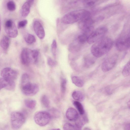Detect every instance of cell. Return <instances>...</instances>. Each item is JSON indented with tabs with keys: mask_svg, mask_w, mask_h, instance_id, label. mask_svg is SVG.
<instances>
[{
	"mask_svg": "<svg viewBox=\"0 0 130 130\" xmlns=\"http://www.w3.org/2000/svg\"><path fill=\"white\" fill-rule=\"evenodd\" d=\"M14 81L8 80L3 77L0 78V89L3 88L9 91H13L15 88Z\"/></svg>",
	"mask_w": 130,
	"mask_h": 130,
	"instance_id": "13",
	"label": "cell"
},
{
	"mask_svg": "<svg viewBox=\"0 0 130 130\" xmlns=\"http://www.w3.org/2000/svg\"><path fill=\"white\" fill-rule=\"evenodd\" d=\"M90 15V12L85 9L75 10L64 15L61 18V22L66 24H73L79 21Z\"/></svg>",
	"mask_w": 130,
	"mask_h": 130,
	"instance_id": "2",
	"label": "cell"
},
{
	"mask_svg": "<svg viewBox=\"0 0 130 130\" xmlns=\"http://www.w3.org/2000/svg\"><path fill=\"white\" fill-rule=\"evenodd\" d=\"M18 74V73L16 71L9 67L4 68L1 72L2 77L13 81H15L17 79Z\"/></svg>",
	"mask_w": 130,
	"mask_h": 130,
	"instance_id": "10",
	"label": "cell"
},
{
	"mask_svg": "<svg viewBox=\"0 0 130 130\" xmlns=\"http://www.w3.org/2000/svg\"><path fill=\"white\" fill-rule=\"evenodd\" d=\"M34 29L36 34L40 39H43L45 33L44 28L41 23L38 21H35L33 25Z\"/></svg>",
	"mask_w": 130,
	"mask_h": 130,
	"instance_id": "14",
	"label": "cell"
},
{
	"mask_svg": "<svg viewBox=\"0 0 130 130\" xmlns=\"http://www.w3.org/2000/svg\"><path fill=\"white\" fill-rule=\"evenodd\" d=\"M113 44L110 38L104 37L94 43L91 47L92 55L96 58L100 57L108 52L112 48Z\"/></svg>",
	"mask_w": 130,
	"mask_h": 130,
	"instance_id": "1",
	"label": "cell"
},
{
	"mask_svg": "<svg viewBox=\"0 0 130 130\" xmlns=\"http://www.w3.org/2000/svg\"><path fill=\"white\" fill-rule=\"evenodd\" d=\"M24 102L26 107L31 109L34 108L36 104V101L32 99H26L24 100Z\"/></svg>",
	"mask_w": 130,
	"mask_h": 130,
	"instance_id": "26",
	"label": "cell"
},
{
	"mask_svg": "<svg viewBox=\"0 0 130 130\" xmlns=\"http://www.w3.org/2000/svg\"><path fill=\"white\" fill-rule=\"evenodd\" d=\"M90 16L83 19L79 21L78 23L79 28L82 30L83 32L89 34L92 31L93 28L92 25L94 22V20Z\"/></svg>",
	"mask_w": 130,
	"mask_h": 130,
	"instance_id": "7",
	"label": "cell"
},
{
	"mask_svg": "<svg viewBox=\"0 0 130 130\" xmlns=\"http://www.w3.org/2000/svg\"><path fill=\"white\" fill-rule=\"evenodd\" d=\"M99 1L98 0H83L82 3L84 6L87 8H92L97 5Z\"/></svg>",
	"mask_w": 130,
	"mask_h": 130,
	"instance_id": "23",
	"label": "cell"
},
{
	"mask_svg": "<svg viewBox=\"0 0 130 130\" xmlns=\"http://www.w3.org/2000/svg\"><path fill=\"white\" fill-rule=\"evenodd\" d=\"M16 6L15 2L13 1H9L7 3V8L10 11H13L15 10Z\"/></svg>",
	"mask_w": 130,
	"mask_h": 130,
	"instance_id": "31",
	"label": "cell"
},
{
	"mask_svg": "<svg viewBox=\"0 0 130 130\" xmlns=\"http://www.w3.org/2000/svg\"><path fill=\"white\" fill-rule=\"evenodd\" d=\"M94 56L88 55L85 56L84 59V64L86 67L91 66L94 63L95 59Z\"/></svg>",
	"mask_w": 130,
	"mask_h": 130,
	"instance_id": "19",
	"label": "cell"
},
{
	"mask_svg": "<svg viewBox=\"0 0 130 130\" xmlns=\"http://www.w3.org/2000/svg\"><path fill=\"white\" fill-rule=\"evenodd\" d=\"M39 54V51L37 49L24 48L21 53V62L25 65H28L30 63H36L38 62Z\"/></svg>",
	"mask_w": 130,
	"mask_h": 130,
	"instance_id": "3",
	"label": "cell"
},
{
	"mask_svg": "<svg viewBox=\"0 0 130 130\" xmlns=\"http://www.w3.org/2000/svg\"><path fill=\"white\" fill-rule=\"evenodd\" d=\"M41 102L42 105L46 108H48L50 105V101L48 97L45 95H43L41 98Z\"/></svg>",
	"mask_w": 130,
	"mask_h": 130,
	"instance_id": "29",
	"label": "cell"
},
{
	"mask_svg": "<svg viewBox=\"0 0 130 130\" xmlns=\"http://www.w3.org/2000/svg\"><path fill=\"white\" fill-rule=\"evenodd\" d=\"M10 40L8 36H5L2 39L0 42V46L4 51L6 52L10 46Z\"/></svg>",
	"mask_w": 130,
	"mask_h": 130,
	"instance_id": "17",
	"label": "cell"
},
{
	"mask_svg": "<svg viewBox=\"0 0 130 130\" xmlns=\"http://www.w3.org/2000/svg\"><path fill=\"white\" fill-rule=\"evenodd\" d=\"M28 21L26 20H24L19 21L18 24V27L19 28L24 27L27 25Z\"/></svg>",
	"mask_w": 130,
	"mask_h": 130,
	"instance_id": "35",
	"label": "cell"
},
{
	"mask_svg": "<svg viewBox=\"0 0 130 130\" xmlns=\"http://www.w3.org/2000/svg\"><path fill=\"white\" fill-rule=\"evenodd\" d=\"M124 130H130V123L126 124L124 127Z\"/></svg>",
	"mask_w": 130,
	"mask_h": 130,
	"instance_id": "38",
	"label": "cell"
},
{
	"mask_svg": "<svg viewBox=\"0 0 130 130\" xmlns=\"http://www.w3.org/2000/svg\"><path fill=\"white\" fill-rule=\"evenodd\" d=\"M83 130H91V129L85 127L84 128Z\"/></svg>",
	"mask_w": 130,
	"mask_h": 130,
	"instance_id": "40",
	"label": "cell"
},
{
	"mask_svg": "<svg viewBox=\"0 0 130 130\" xmlns=\"http://www.w3.org/2000/svg\"><path fill=\"white\" fill-rule=\"evenodd\" d=\"M72 83L77 86L81 87L84 85V82L79 77L73 76L71 78Z\"/></svg>",
	"mask_w": 130,
	"mask_h": 130,
	"instance_id": "24",
	"label": "cell"
},
{
	"mask_svg": "<svg viewBox=\"0 0 130 130\" xmlns=\"http://www.w3.org/2000/svg\"><path fill=\"white\" fill-rule=\"evenodd\" d=\"M51 130H61L59 128H57V129H52Z\"/></svg>",
	"mask_w": 130,
	"mask_h": 130,
	"instance_id": "41",
	"label": "cell"
},
{
	"mask_svg": "<svg viewBox=\"0 0 130 130\" xmlns=\"http://www.w3.org/2000/svg\"><path fill=\"white\" fill-rule=\"evenodd\" d=\"M104 19V17L103 16L100 15L97 17L94 21V22H100L103 20Z\"/></svg>",
	"mask_w": 130,
	"mask_h": 130,
	"instance_id": "37",
	"label": "cell"
},
{
	"mask_svg": "<svg viewBox=\"0 0 130 130\" xmlns=\"http://www.w3.org/2000/svg\"><path fill=\"white\" fill-rule=\"evenodd\" d=\"M117 61V56H113L105 60L101 66L102 70L104 72H108L111 70L115 66Z\"/></svg>",
	"mask_w": 130,
	"mask_h": 130,
	"instance_id": "12",
	"label": "cell"
},
{
	"mask_svg": "<svg viewBox=\"0 0 130 130\" xmlns=\"http://www.w3.org/2000/svg\"><path fill=\"white\" fill-rule=\"evenodd\" d=\"M73 104L81 115H82L84 114L85 111L83 107L79 102L76 101H74Z\"/></svg>",
	"mask_w": 130,
	"mask_h": 130,
	"instance_id": "28",
	"label": "cell"
},
{
	"mask_svg": "<svg viewBox=\"0 0 130 130\" xmlns=\"http://www.w3.org/2000/svg\"><path fill=\"white\" fill-rule=\"evenodd\" d=\"M108 30L107 28L104 26L99 27L92 31L89 36L87 43L90 44L94 43L104 37Z\"/></svg>",
	"mask_w": 130,
	"mask_h": 130,
	"instance_id": "4",
	"label": "cell"
},
{
	"mask_svg": "<svg viewBox=\"0 0 130 130\" xmlns=\"http://www.w3.org/2000/svg\"><path fill=\"white\" fill-rule=\"evenodd\" d=\"M51 115V118H58L60 116V112L57 109L55 108H52L51 109L49 112Z\"/></svg>",
	"mask_w": 130,
	"mask_h": 130,
	"instance_id": "33",
	"label": "cell"
},
{
	"mask_svg": "<svg viewBox=\"0 0 130 130\" xmlns=\"http://www.w3.org/2000/svg\"><path fill=\"white\" fill-rule=\"evenodd\" d=\"M127 105L128 108H130V100L127 102Z\"/></svg>",
	"mask_w": 130,
	"mask_h": 130,
	"instance_id": "39",
	"label": "cell"
},
{
	"mask_svg": "<svg viewBox=\"0 0 130 130\" xmlns=\"http://www.w3.org/2000/svg\"><path fill=\"white\" fill-rule=\"evenodd\" d=\"M34 2V0H28L23 4L20 10V14L22 17H26L29 14L30 7Z\"/></svg>",
	"mask_w": 130,
	"mask_h": 130,
	"instance_id": "15",
	"label": "cell"
},
{
	"mask_svg": "<svg viewBox=\"0 0 130 130\" xmlns=\"http://www.w3.org/2000/svg\"><path fill=\"white\" fill-rule=\"evenodd\" d=\"M82 45L79 44L75 40L69 45L68 50L69 51L72 53L78 52L81 48Z\"/></svg>",
	"mask_w": 130,
	"mask_h": 130,
	"instance_id": "18",
	"label": "cell"
},
{
	"mask_svg": "<svg viewBox=\"0 0 130 130\" xmlns=\"http://www.w3.org/2000/svg\"><path fill=\"white\" fill-rule=\"evenodd\" d=\"M66 116L67 119L71 121H76L79 117L77 111L72 108H69L67 110Z\"/></svg>",
	"mask_w": 130,
	"mask_h": 130,
	"instance_id": "16",
	"label": "cell"
},
{
	"mask_svg": "<svg viewBox=\"0 0 130 130\" xmlns=\"http://www.w3.org/2000/svg\"><path fill=\"white\" fill-rule=\"evenodd\" d=\"M116 46L120 51H124L130 48V37L119 39L116 41Z\"/></svg>",
	"mask_w": 130,
	"mask_h": 130,
	"instance_id": "11",
	"label": "cell"
},
{
	"mask_svg": "<svg viewBox=\"0 0 130 130\" xmlns=\"http://www.w3.org/2000/svg\"><path fill=\"white\" fill-rule=\"evenodd\" d=\"M73 98L76 101L82 102L85 99L84 94L80 91H75L73 92L72 94Z\"/></svg>",
	"mask_w": 130,
	"mask_h": 130,
	"instance_id": "22",
	"label": "cell"
},
{
	"mask_svg": "<svg viewBox=\"0 0 130 130\" xmlns=\"http://www.w3.org/2000/svg\"><path fill=\"white\" fill-rule=\"evenodd\" d=\"M10 121L12 128L14 129L17 130L21 128L24 124L25 118L22 113L14 111L11 114Z\"/></svg>",
	"mask_w": 130,
	"mask_h": 130,
	"instance_id": "5",
	"label": "cell"
},
{
	"mask_svg": "<svg viewBox=\"0 0 130 130\" xmlns=\"http://www.w3.org/2000/svg\"><path fill=\"white\" fill-rule=\"evenodd\" d=\"M123 75L125 77L129 76L130 75V60L125 65L122 71Z\"/></svg>",
	"mask_w": 130,
	"mask_h": 130,
	"instance_id": "30",
	"label": "cell"
},
{
	"mask_svg": "<svg viewBox=\"0 0 130 130\" xmlns=\"http://www.w3.org/2000/svg\"><path fill=\"white\" fill-rule=\"evenodd\" d=\"M89 35L88 34L83 32V33L78 36L75 39L79 44L82 45L87 41Z\"/></svg>",
	"mask_w": 130,
	"mask_h": 130,
	"instance_id": "21",
	"label": "cell"
},
{
	"mask_svg": "<svg viewBox=\"0 0 130 130\" xmlns=\"http://www.w3.org/2000/svg\"><path fill=\"white\" fill-rule=\"evenodd\" d=\"M57 47L56 41L54 39L51 45V51L54 57H55L56 56Z\"/></svg>",
	"mask_w": 130,
	"mask_h": 130,
	"instance_id": "32",
	"label": "cell"
},
{
	"mask_svg": "<svg viewBox=\"0 0 130 130\" xmlns=\"http://www.w3.org/2000/svg\"><path fill=\"white\" fill-rule=\"evenodd\" d=\"M63 130H81L80 127L75 124L74 125L70 123H66L63 126Z\"/></svg>",
	"mask_w": 130,
	"mask_h": 130,
	"instance_id": "25",
	"label": "cell"
},
{
	"mask_svg": "<svg viewBox=\"0 0 130 130\" xmlns=\"http://www.w3.org/2000/svg\"><path fill=\"white\" fill-rule=\"evenodd\" d=\"M24 40L26 43L30 44H33L36 40L35 36L30 34H27L25 36Z\"/></svg>",
	"mask_w": 130,
	"mask_h": 130,
	"instance_id": "27",
	"label": "cell"
},
{
	"mask_svg": "<svg viewBox=\"0 0 130 130\" xmlns=\"http://www.w3.org/2000/svg\"><path fill=\"white\" fill-rule=\"evenodd\" d=\"M67 83L66 79L62 77L61 80L60 88L61 92L63 94L66 91Z\"/></svg>",
	"mask_w": 130,
	"mask_h": 130,
	"instance_id": "34",
	"label": "cell"
},
{
	"mask_svg": "<svg viewBox=\"0 0 130 130\" xmlns=\"http://www.w3.org/2000/svg\"><path fill=\"white\" fill-rule=\"evenodd\" d=\"M47 62L48 65L51 66H54L56 64V62L50 57L47 58Z\"/></svg>",
	"mask_w": 130,
	"mask_h": 130,
	"instance_id": "36",
	"label": "cell"
},
{
	"mask_svg": "<svg viewBox=\"0 0 130 130\" xmlns=\"http://www.w3.org/2000/svg\"><path fill=\"white\" fill-rule=\"evenodd\" d=\"M21 89L22 93L27 96H32L36 94L39 90L38 85L30 82L26 84L21 86Z\"/></svg>",
	"mask_w": 130,
	"mask_h": 130,
	"instance_id": "8",
	"label": "cell"
},
{
	"mask_svg": "<svg viewBox=\"0 0 130 130\" xmlns=\"http://www.w3.org/2000/svg\"><path fill=\"white\" fill-rule=\"evenodd\" d=\"M51 118L49 112L44 111H40L36 112L34 116L35 122L40 126L46 125L49 123Z\"/></svg>",
	"mask_w": 130,
	"mask_h": 130,
	"instance_id": "6",
	"label": "cell"
},
{
	"mask_svg": "<svg viewBox=\"0 0 130 130\" xmlns=\"http://www.w3.org/2000/svg\"><path fill=\"white\" fill-rule=\"evenodd\" d=\"M83 115L81 117H79L76 121L75 124L78 126L82 128L85 124L88 122V119L87 116Z\"/></svg>",
	"mask_w": 130,
	"mask_h": 130,
	"instance_id": "20",
	"label": "cell"
},
{
	"mask_svg": "<svg viewBox=\"0 0 130 130\" xmlns=\"http://www.w3.org/2000/svg\"><path fill=\"white\" fill-rule=\"evenodd\" d=\"M4 30L9 37L15 38L18 35V30L16 25L11 19H9L6 21L4 24Z\"/></svg>",
	"mask_w": 130,
	"mask_h": 130,
	"instance_id": "9",
	"label": "cell"
}]
</instances>
